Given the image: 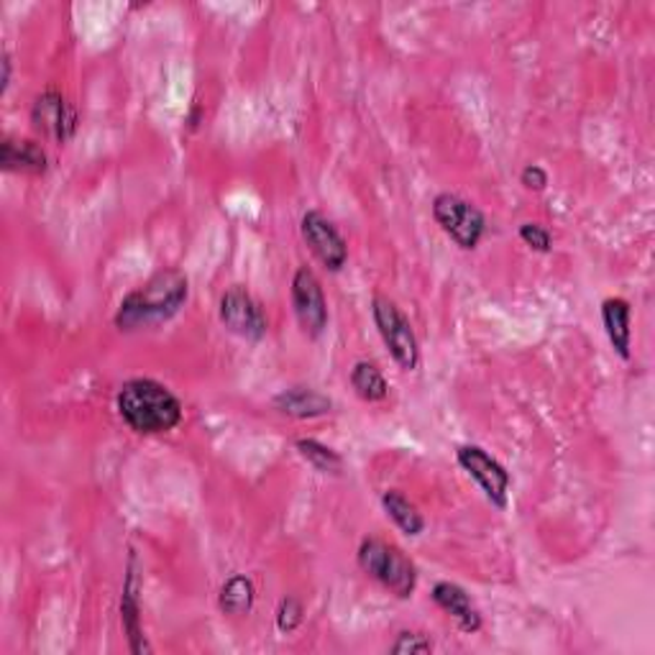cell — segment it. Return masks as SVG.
<instances>
[{
	"instance_id": "obj_3",
	"label": "cell",
	"mask_w": 655,
	"mask_h": 655,
	"mask_svg": "<svg viewBox=\"0 0 655 655\" xmlns=\"http://www.w3.org/2000/svg\"><path fill=\"white\" fill-rule=\"evenodd\" d=\"M356 559L364 574H369L398 599H410L415 594L417 568L398 545L382 538H364Z\"/></svg>"
},
{
	"instance_id": "obj_6",
	"label": "cell",
	"mask_w": 655,
	"mask_h": 655,
	"mask_svg": "<svg viewBox=\"0 0 655 655\" xmlns=\"http://www.w3.org/2000/svg\"><path fill=\"white\" fill-rule=\"evenodd\" d=\"M292 310L308 338H320L328 328V300L318 274L300 266L292 277Z\"/></svg>"
},
{
	"instance_id": "obj_13",
	"label": "cell",
	"mask_w": 655,
	"mask_h": 655,
	"mask_svg": "<svg viewBox=\"0 0 655 655\" xmlns=\"http://www.w3.org/2000/svg\"><path fill=\"white\" fill-rule=\"evenodd\" d=\"M274 407L295 421H312V417H323L331 413L333 402L328 394L312 390V387H289L274 394Z\"/></svg>"
},
{
	"instance_id": "obj_14",
	"label": "cell",
	"mask_w": 655,
	"mask_h": 655,
	"mask_svg": "<svg viewBox=\"0 0 655 655\" xmlns=\"http://www.w3.org/2000/svg\"><path fill=\"white\" fill-rule=\"evenodd\" d=\"M0 166L5 172L44 174L49 166L47 151L32 139H3L0 143Z\"/></svg>"
},
{
	"instance_id": "obj_16",
	"label": "cell",
	"mask_w": 655,
	"mask_h": 655,
	"mask_svg": "<svg viewBox=\"0 0 655 655\" xmlns=\"http://www.w3.org/2000/svg\"><path fill=\"white\" fill-rule=\"evenodd\" d=\"M382 507L387 517H390L400 528V532H405L407 538H417L425 530L423 513L400 490H387L382 494Z\"/></svg>"
},
{
	"instance_id": "obj_12",
	"label": "cell",
	"mask_w": 655,
	"mask_h": 655,
	"mask_svg": "<svg viewBox=\"0 0 655 655\" xmlns=\"http://www.w3.org/2000/svg\"><path fill=\"white\" fill-rule=\"evenodd\" d=\"M430 597L448 617H453L456 624H459L463 632L474 635V632L482 630V612H479L463 586L453 582H438L433 586Z\"/></svg>"
},
{
	"instance_id": "obj_19",
	"label": "cell",
	"mask_w": 655,
	"mask_h": 655,
	"mask_svg": "<svg viewBox=\"0 0 655 655\" xmlns=\"http://www.w3.org/2000/svg\"><path fill=\"white\" fill-rule=\"evenodd\" d=\"M295 448L300 451V456L310 463V467H315L320 471V474H341V471H344V459H341V453L323 446L315 438H300L295 444Z\"/></svg>"
},
{
	"instance_id": "obj_8",
	"label": "cell",
	"mask_w": 655,
	"mask_h": 655,
	"mask_svg": "<svg viewBox=\"0 0 655 655\" xmlns=\"http://www.w3.org/2000/svg\"><path fill=\"white\" fill-rule=\"evenodd\" d=\"M220 323H223L233 336L246 341H262L266 336V318L262 304L254 300V295L246 287H228L218 304Z\"/></svg>"
},
{
	"instance_id": "obj_11",
	"label": "cell",
	"mask_w": 655,
	"mask_h": 655,
	"mask_svg": "<svg viewBox=\"0 0 655 655\" xmlns=\"http://www.w3.org/2000/svg\"><path fill=\"white\" fill-rule=\"evenodd\" d=\"M120 624H124L131 653L149 655L151 645L147 643V635H143V624H141V574L134 551L128 555L124 591H120Z\"/></svg>"
},
{
	"instance_id": "obj_24",
	"label": "cell",
	"mask_w": 655,
	"mask_h": 655,
	"mask_svg": "<svg viewBox=\"0 0 655 655\" xmlns=\"http://www.w3.org/2000/svg\"><path fill=\"white\" fill-rule=\"evenodd\" d=\"M9 85H11V57L3 55V85H0V93L5 95Z\"/></svg>"
},
{
	"instance_id": "obj_25",
	"label": "cell",
	"mask_w": 655,
	"mask_h": 655,
	"mask_svg": "<svg viewBox=\"0 0 655 655\" xmlns=\"http://www.w3.org/2000/svg\"><path fill=\"white\" fill-rule=\"evenodd\" d=\"M187 124H189V128H197V124H200V105H195L193 113H189Z\"/></svg>"
},
{
	"instance_id": "obj_15",
	"label": "cell",
	"mask_w": 655,
	"mask_h": 655,
	"mask_svg": "<svg viewBox=\"0 0 655 655\" xmlns=\"http://www.w3.org/2000/svg\"><path fill=\"white\" fill-rule=\"evenodd\" d=\"M630 302L624 297H607L601 302V323H605L607 338L620 359H630L632 348V331H630Z\"/></svg>"
},
{
	"instance_id": "obj_17",
	"label": "cell",
	"mask_w": 655,
	"mask_h": 655,
	"mask_svg": "<svg viewBox=\"0 0 655 655\" xmlns=\"http://www.w3.org/2000/svg\"><path fill=\"white\" fill-rule=\"evenodd\" d=\"M254 599H256L254 582L243 574H233L231 578H226V584L220 586V594H218L220 609L231 617L249 614L251 607H254Z\"/></svg>"
},
{
	"instance_id": "obj_23",
	"label": "cell",
	"mask_w": 655,
	"mask_h": 655,
	"mask_svg": "<svg viewBox=\"0 0 655 655\" xmlns=\"http://www.w3.org/2000/svg\"><path fill=\"white\" fill-rule=\"evenodd\" d=\"M520 182L528 189H532V193H543V189L548 187V172L538 164H528L520 172Z\"/></svg>"
},
{
	"instance_id": "obj_1",
	"label": "cell",
	"mask_w": 655,
	"mask_h": 655,
	"mask_svg": "<svg viewBox=\"0 0 655 655\" xmlns=\"http://www.w3.org/2000/svg\"><path fill=\"white\" fill-rule=\"evenodd\" d=\"M187 295V274L182 269H174V266H166V269L151 274L141 287L131 289L120 300L113 323H116L118 331L126 333L162 325L185 308Z\"/></svg>"
},
{
	"instance_id": "obj_10",
	"label": "cell",
	"mask_w": 655,
	"mask_h": 655,
	"mask_svg": "<svg viewBox=\"0 0 655 655\" xmlns=\"http://www.w3.org/2000/svg\"><path fill=\"white\" fill-rule=\"evenodd\" d=\"M32 124L42 134L65 143L78 131V111H74V105L59 90L49 88L32 105Z\"/></svg>"
},
{
	"instance_id": "obj_9",
	"label": "cell",
	"mask_w": 655,
	"mask_h": 655,
	"mask_svg": "<svg viewBox=\"0 0 655 655\" xmlns=\"http://www.w3.org/2000/svg\"><path fill=\"white\" fill-rule=\"evenodd\" d=\"M302 239L308 243L312 254H315L320 262H323L325 269L341 272L348 262V243L344 233L338 231V226L333 223L325 212L320 210H308L300 220Z\"/></svg>"
},
{
	"instance_id": "obj_18",
	"label": "cell",
	"mask_w": 655,
	"mask_h": 655,
	"mask_svg": "<svg viewBox=\"0 0 655 655\" xmlns=\"http://www.w3.org/2000/svg\"><path fill=\"white\" fill-rule=\"evenodd\" d=\"M352 387L364 402H382L390 394V384L382 369L371 361H356L352 369Z\"/></svg>"
},
{
	"instance_id": "obj_22",
	"label": "cell",
	"mask_w": 655,
	"mask_h": 655,
	"mask_svg": "<svg viewBox=\"0 0 655 655\" xmlns=\"http://www.w3.org/2000/svg\"><path fill=\"white\" fill-rule=\"evenodd\" d=\"M520 239L528 243L532 251H540V254H548L553 246V239H551V231H548L545 226L540 223H522L520 226Z\"/></svg>"
},
{
	"instance_id": "obj_7",
	"label": "cell",
	"mask_w": 655,
	"mask_h": 655,
	"mask_svg": "<svg viewBox=\"0 0 655 655\" xmlns=\"http://www.w3.org/2000/svg\"><path fill=\"white\" fill-rule=\"evenodd\" d=\"M456 461H459V467L467 471L479 486H482L484 497L490 499L494 507L499 509L507 507V494H509V482H513V476H509V471L502 467L497 459H492L482 446L467 444L456 448Z\"/></svg>"
},
{
	"instance_id": "obj_20",
	"label": "cell",
	"mask_w": 655,
	"mask_h": 655,
	"mask_svg": "<svg viewBox=\"0 0 655 655\" xmlns=\"http://www.w3.org/2000/svg\"><path fill=\"white\" fill-rule=\"evenodd\" d=\"M390 653L398 655H415V653H433V640L425 632H410L402 630L398 640L390 645Z\"/></svg>"
},
{
	"instance_id": "obj_4",
	"label": "cell",
	"mask_w": 655,
	"mask_h": 655,
	"mask_svg": "<svg viewBox=\"0 0 655 655\" xmlns=\"http://www.w3.org/2000/svg\"><path fill=\"white\" fill-rule=\"evenodd\" d=\"M371 318H375L379 336H382L394 364L405 371L417 369V364H421V346H417L413 325H410L405 312L398 308V302L377 292L371 297Z\"/></svg>"
},
{
	"instance_id": "obj_5",
	"label": "cell",
	"mask_w": 655,
	"mask_h": 655,
	"mask_svg": "<svg viewBox=\"0 0 655 655\" xmlns=\"http://www.w3.org/2000/svg\"><path fill=\"white\" fill-rule=\"evenodd\" d=\"M433 218L444 228V233L451 235L456 246L474 251L479 241L484 239L486 218L484 212L476 208L474 203H469L467 197L456 193H440L433 200Z\"/></svg>"
},
{
	"instance_id": "obj_21",
	"label": "cell",
	"mask_w": 655,
	"mask_h": 655,
	"mask_svg": "<svg viewBox=\"0 0 655 655\" xmlns=\"http://www.w3.org/2000/svg\"><path fill=\"white\" fill-rule=\"evenodd\" d=\"M304 609L300 605V599L295 597H285L277 607V628L279 632H295L302 624Z\"/></svg>"
},
{
	"instance_id": "obj_2",
	"label": "cell",
	"mask_w": 655,
	"mask_h": 655,
	"mask_svg": "<svg viewBox=\"0 0 655 655\" xmlns=\"http://www.w3.org/2000/svg\"><path fill=\"white\" fill-rule=\"evenodd\" d=\"M116 407L120 421L139 436H162L182 423V402L177 394L149 377H136L120 384Z\"/></svg>"
}]
</instances>
